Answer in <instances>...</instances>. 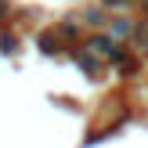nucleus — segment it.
<instances>
[{"instance_id": "f257e3e1", "label": "nucleus", "mask_w": 148, "mask_h": 148, "mask_svg": "<svg viewBox=\"0 0 148 148\" xmlns=\"http://www.w3.org/2000/svg\"><path fill=\"white\" fill-rule=\"evenodd\" d=\"M14 47H18V40H14V36H0V51H4V54H14Z\"/></svg>"}, {"instance_id": "f03ea898", "label": "nucleus", "mask_w": 148, "mask_h": 148, "mask_svg": "<svg viewBox=\"0 0 148 148\" xmlns=\"http://www.w3.org/2000/svg\"><path fill=\"white\" fill-rule=\"evenodd\" d=\"M101 4H112V7H119V4H127V0H101Z\"/></svg>"}, {"instance_id": "7ed1b4c3", "label": "nucleus", "mask_w": 148, "mask_h": 148, "mask_svg": "<svg viewBox=\"0 0 148 148\" xmlns=\"http://www.w3.org/2000/svg\"><path fill=\"white\" fill-rule=\"evenodd\" d=\"M145 7H148V0H145Z\"/></svg>"}]
</instances>
